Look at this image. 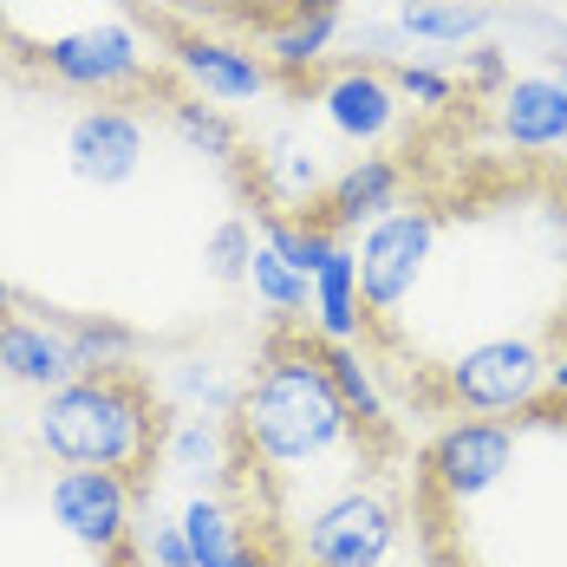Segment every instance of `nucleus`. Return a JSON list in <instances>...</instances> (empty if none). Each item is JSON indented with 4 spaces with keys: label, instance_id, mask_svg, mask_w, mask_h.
Returning <instances> with one entry per match:
<instances>
[{
    "label": "nucleus",
    "instance_id": "24",
    "mask_svg": "<svg viewBox=\"0 0 567 567\" xmlns=\"http://www.w3.org/2000/svg\"><path fill=\"white\" fill-rule=\"evenodd\" d=\"M392 85L404 105H417V112H444L456 99V72H444L437 59H404V65H392Z\"/></svg>",
    "mask_w": 567,
    "mask_h": 567
},
{
    "label": "nucleus",
    "instance_id": "26",
    "mask_svg": "<svg viewBox=\"0 0 567 567\" xmlns=\"http://www.w3.org/2000/svg\"><path fill=\"white\" fill-rule=\"evenodd\" d=\"M144 567H196V555H189V542H183L176 522H151L144 528Z\"/></svg>",
    "mask_w": 567,
    "mask_h": 567
},
{
    "label": "nucleus",
    "instance_id": "4",
    "mask_svg": "<svg viewBox=\"0 0 567 567\" xmlns=\"http://www.w3.org/2000/svg\"><path fill=\"white\" fill-rule=\"evenodd\" d=\"M555 379V346L528 340V333H496V340H476L451 352L437 372H431V404L463 411V417H509L522 404L548 398Z\"/></svg>",
    "mask_w": 567,
    "mask_h": 567
},
{
    "label": "nucleus",
    "instance_id": "8",
    "mask_svg": "<svg viewBox=\"0 0 567 567\" xmlns=\"http://www.w3.org/2000/svg\"><path fill=\"white\" fill-rule=\"evenodd\" d=\"M444 235V209L437 203H392L379 223L352 235V261H359V300H365V333L398 320V307L417 293L431 255Z\"/></svg>",
    "mask_w": 567,
    "mask_h": 567
},
{
    "label": "nucleus",
    "instance_id": "28",
    "mask_svg": "<svg viewBox=\"0 0 567 567\" xmlns=\"http://www.w3.org/2000/svg\"><path fill=\"white\" fill-rule=\"evenodd\" d=\"M542 59H548V72L561 79V92H567V47H561V53H542Z\"/></svg>",
    "mask_w": 567,
    "mask_h": 567
},
{
    "label": "nucleus",
    "instance_id": "3",
    "mask_svg": "<svg viewBox=\"0 0 567 567\" xmlns=\"http://www.w3.org/2000/svg\"><path fill=\"white\" fill-rule=\"evenodd\" d=\"M164 444H171V417H164V404L137 365L79 372L33 404V451L47 463L117 470L144 489V503L157 496Z\"/></svg>",
    "mask_w": 567,
    "mask_h": 567
},
{
    "label": "nucleus",
    "instance_id": "22",
    "mask_svg": "<svg viewBox=\"0 0 567 567\" xmlns=\"http://www.w3.org/2000/svg\"><path fill=\"white\" fill-rule=\"evenodd\" d=\"M255 228H248V216H223V223L203 235V275L223 287H241L248 281V261H255Z\"/></svg>",
    "mask_w": 567,
    "mask_h": 567
},
{
    "label": "nucleus",
    "instance_id": "11",
    "mask_svg": "<svg viewBox=\"0 0 567 567\" xmlns=\"http://www.w3.org/2000/svg\"><path fill=\"white\" fill-rule=\"evenodd\" d=\"M320 112L333 124V137L340 144H385L392 137L398 112H404V99H398L392 72L385 65H340L327 85H320Z\"/></svg>",
    "mask_w": 567,
    "mask_h": 567
},
{
    "label": "nucleus",
    "instance_id": "7",
    "mask_svg": "<svg viewBox=\"0 0 567 567\" xmlns=\"http://www.w3.org/2000/svg\"><path fill=\"white\" fill-rule=\"evenodd\" d=\"M0 567H144V548L99 555L53 509V470L0 456Z\"/></svg>",
    "mask_w": 567,
    "mask_h": 567
},
{
    "label": "nucleus",
    "instance_id": "12",
    "mask_svg": "<svg viewBox=\"0 0 567 567\" xmlns=\"http://www.w3.org/2000/svg\"><path fill=\"white\" fill-rule=\"evenodd\" d=\"M489 117H496V137L509 151H555V144H567V92L548 65L542 72H509V85L489 99Z\"/></svg>",
    "mask_w": 567,
    "mask_h": 567
},
{
    "label": "nucleus",
    "instance_id": "14",
    "mask_svg": "<svg viewBox=\"0 0 567 567\" xmlns=\"http://www.w3.org/2000/svg\"><path fill=\"white\" fill-rule=\"evenodd\" d=\"M392 203H404V171H398L392 157H352V164L320 189V203H313L307 216L352 241L365 223H379Z\"/></svg>",
    "mask_w": 567,
    "mask_h": 567
},
{
    "label": "nucleus",
    "instance_id": "25",
    "mask_svg": "<svg viewBox=\"0 0 567 567\" xmlns=\"http://www.w3.org/2000/svg\"><path fill=\"white\" fill-rule=\"evenodd\" d=\"M456 85H463V92L496 99V92L509 85V59H503V47H470V59L456 65Z\"/></svg>",
    "mask_w": 567,
    "mask_h": 567
},
{
    "label": "nucleus",
    "instance_id": "9",
    "mask_svg": "<svg viewBox=\"0 0 567 567\" xmlns=\"http://www.w3.org/2000/svg\"><path fill=\"white\" fill-rule=\"evenodd\" d=\"M164 65L176 72V85L183 92H196V99H209V105H261L275 85H281V72L268 65V53H248V47H235L223 33H203V27H183L164 40Z\"/></svg>",
    "mask_w": 567,
    "mask_h": 567
},
{
    "label": "nucleus",
    "instance_id": "15",
    "mask_svg": "<svg viewBox=\"0 0 567 567\" xmlns=\"http://www.w3.org/2000/svg\"><path fill=\"white\" fill-rule=\"evenodd\" d=\"M176 528H183V542H189V555L196 567H275L268 561V548L255 542V528H248V515L223 503V496H189L183 515H176Z\"/></svg>",
    "mask_w": 567,
    "mask_h": 567
},
{
    "label": "nucleus",
    "instance_id": "6",
    "mask_svg": "<svg viewBox=\"0 0 567 567\" xmlns=\"http://www.w3.org/2000/svg\"><path fill=\"white\" fill-rule=\"evenodd\" d=\"M20 53H33V65L65 85V92H85V99H131V92H151L157 72H164V47H151L131 20H85V27H65L53 40H27Z\"/></svg>",
    "mask_w": 567,
    "mask_h": 567
},
{
    "label": "nucleus",
    "instance_id": "29",
    "mask_svg": "<svg viewBox=\"0 0 567 567\" xmlns=\"http://www.w3.org/2000/svg\"><path fill=\"white\" fill-rule=\"evenodd\" d=\"M0 47H13V13H7V0H0Z\"/></svg>",
    "mask_w": 567,
    "mask_h": 567
},
{
    "label": "nucleus",
    "instance_id": "18",
    "mask_svg": "<svg viewBox=\"0 0 567 567\" xmlns=\"http://www.w3.org/2000/svg\"><path fill=\"white\" fill-rule=\"evenodd\" d=\"M313 333L320 340H365V300H359V261L352 248H333L313 268Z\"/></svg>",
    "mask_w": 567,
    "mask_h": 567
},
{
    "label": "nucleus",
    "instance_id": "16",
    "mask_svg": "<svg viewBox=\"0 0 567 567\" xmlns=\"http://www.w3.org/2000/svg\"><path fill=\"white\" fill-rule=\"evenodd\" d=\"M340 33H346L340 0H307V7H293L287 20L268 27V65H275L281 79H300V72H313L320 59L340 47Z\"/></svg>",
    "mask_w": 567,
    "mask_h": 567
},
{
    "label": "nucleus",
    "instance_id": "17",
    "mask_svg": "<svg viewBox=\"0 0 567 567\" xmlns=\"http://www.w3.org/2000/svg\"><path fill=\"white\" fill-rule=\"evenodd\" d=\"M392 20L417 47H476L503 20V7L496 0H398Z\"/></svg>",
    "mask_w": 567,
    "mask_h": 567
},
{
    "label": "nucleus",
    "instance_id": "10",
    "mask_svg": "<svg viewBox=\"0 0 567 567\" xmlns=\"http://www.w3.org/2000/svg\"><path fill=\"white\" fill-rule=\"evenodd\" d=\"M151 164V117L131 112V99H99L65 124V171L85 189H124Z\"/></svg>",
    "mask_w": 567,
    "mask_h": 567
},
{
    "label": "nucleus",
    "instance_id": "5",
    "mask_svg": "<svg viewBox=\"0 0 567 567\" xmlns=\"http://www.w3.org/2000/svg\"><path fill=\"white\" fill-rule=\"evenodd\" d=\"M398 542H404V503L392 496L385 476H372L300 515L281 567H385Z\"/></svg>",
    "mask_w": 567,
    "mask_h": 567
},
{
    "label": "nucleus",
    "instance_id": "1",
    "mask_svg": "<svg viewBox=\"0 0 567 567\" xmlns=\"http://www.w3.org/2000/svg\"><path fill=\"white\" fill-rule=\"evenodd\" d=\"M385 456L392 431L352 417L327 372V340L307 327H275L228 417V496L268 561H287V535L307 509L385 476Z\"/></svg>",
    "mask_w": 567,
    "mask_h": 567
},
{
    "label": "nucleus",
    "instance_id": "20",
    "mask_svg": "<svg viewBox=\"0 0 567 567\" xmlns=\"http://www.w3.org/2000/svg\"><path fill=\"white\" fill-rule=\"evenodd\" d=\"M248 287H255V300L275 313V327H300V320L313 313V281H307L300 268H287V261L275 255V248H268V241H255Z\"/></svg>",
    "mask_w": 567,
    "mask_h": 567
},
{
    "label": "nucleus",
    "instance_id": "2",
    "mask_svg": "<svg viewBox=\"0 0 567 567\" xmlns=\"http://www.w3.org/2000/svg\"><path fill=\"white\" fill-rule=\"evenodd\" d=\"M515 451L470 503H411L431 567H567V398L509 411Z\"/></svg>",
    "mask_w": 567,
    "mask_h": 567
},
{
    "label": "nucleus",
    "instance_id": "23",
    "mask_svg": "<svg viewBox=\"0 0 567 567\" xmlns=\"http://www.w3.org/2000/svg\"><path fill=\"white\" fill-rule=\"evenodd\" d=\"M65 340H72L79 372H99V365H131L137 333H131V327H117V320H65Z\"/></svg>",
    "mask_w": 567,
    "mask_h": 567
},
{
    "label": "nucleus",
    "instance_id": "21",
    "mask_svg": "<svg viewBox=\"0 0 567 567\" xmlns=\"http://www.w3.org/2000/svg\"><path fill=\"white\" fill-rule=\"evenodd\" d=\"M327 372H333V385H340V398L352 404V417H359V424H372V431H392L385 392H379V379H372V365H365L359 340H327Z\"/></svg>",
    "mask_w": 567,
    "mask_h": 567
},
{
    "label": "nucleus",
    "instance_id": "19",
    "mask_svg": "<svg viewBox=\"0 0 567 567\" xmlns=\"http://www.w3.org/2000/svg\"><path fill=\"white\" fill-rule=\"evenodd\" d=\"M171 131L189 144V151H203V157H216V164H241V131H235V117L223 105H209V99H196V92H183L171 85Z\"/></svg>",
    "mask_w": 567,
    "mask_h": 567
},
{
    "label": "nucleus",
    "instance_id": "27",
    "mask_svg": "<svg viewBox=\"0 0 567 567\" xmlns=\"http://www.w3.org/2000/svg\"><path fill=\"white\" fill-rule=\"evenodd\" d=\"M548 392H561V398H567V346L555 352V379H548Z\"/></svg>",
    "mask_w": 567,
    "mask_h": 567
},
{
    "label": "nucleus",
    "instance_id": "13",
    "mask_svg": "<svg viewBox=\"0 0 567 567\" xmlns=\"http://www.w3.org/2000/svg\"><path fill=\"white\" fill-rule=\"evenodd\" d=\"M0 379L13 392H33V398H47L65 379H79V359H72L65 327L27 320V313H0Z\"/></svg>",
    "mask_w": 567,
    "mask_h": 567
}]
</instances>
